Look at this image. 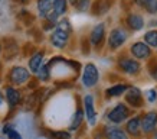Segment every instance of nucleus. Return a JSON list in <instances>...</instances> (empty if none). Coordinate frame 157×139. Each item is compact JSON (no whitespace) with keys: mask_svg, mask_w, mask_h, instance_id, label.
Segmentation results:
<instances>
[{"mask_svg":"<svg viewBox=\"0 0 157 139\" xmlns=\"http://www.w3.org/2000/svg\"><path fill=\"white\" fill-rule=\"evenodd\" d=\"M100 78L98 70L94 64H86L84 68V74H82V83L85 87H94Z\"/></svg>","mask_w":157,"mask_h":139,"instance_id":"obj_1","label":"nucleus"},{"mask_svg":"<svg viewBox=\"0 0 157 139\" xmlns=\"http://www.w3.org/2000/svg\"><path fill=\"white\" fill-rule=\"evenodd\" d=\"M125 41H127L125 31L121 28H117V29H114V31H111L109 38H108V45L113 49H115V48H118V47H121Z\"/></svg>","mask_w":157,"mask_h":139,"instance_id":"obj_2","label":"nucleus"},{"mask_svg":"<svg viewBox=\"0 0 157 139\" xmlns=\"http://www.w3.org/2000/svg\"><path fill=\"white\" fill-rule=\"evenodd\" d=\"M127 117H128V109L124 104L115 106L108 115V119L111 120V122H114V123H121V122H124Z\"/></svg>","mask_w":157,"mask_h":139,"instance_id":"obj_3","label":"nucleus"},{"mask_svg":"<svg viewBox=\"0 0 157 139\" xmlns=\"http://www.w3.org/2000/svg\"><path fill=\"white\" fill-rule=\"evenodd\" d=\"M68 39H69V34L62 31V29H55L51 35V42H52L53 47L56 48H65V45L68 43Z\"/></svg>","mask_w":157,"mask_h":139,"instance_id":"obj_4","label":"nucleus"},{"mask_svg":"<svg viewBox=\"0 0 157 139\" xmlns=\"http://www.w3.org/2000/svg\"><path fill=\"white\" fill-rule=\"evenodd\" d=\"M29 77H30L29 71L23 67H14L10 71V80L14 84H23L29 80Z\"/></svg>","mask_w":157,"mask_h":139,"instance_id":"obj_5","label":"nucleus"},{"mask_svg":"<svg viewBox=\"0 0 157 139\" xmlns=\"http://www.w3.org/2000/svg\"><path fill=\"white\" fill-rule=\"evenodd\" d=\"M131 54L138 59H144L151 55V51H150V47H147L144 42H136L131 47Z\"/></svg>","mask_w":157,"mask_h":139,"instance_id":"obj_6","label":"nucleus"},{"mask_svg":"<svg viewBox=\"0 0 157 139\" xmlns=\"http://www.w3.org/2000/svg\"><path fill=\"white\" fill-rule=\"evenodd\" d=\"M157 125V113L151 112L147 116H144V119L141 120V130L144 133H150L151 130H154Z\"/></svg>","mask_w":157,"mask_h":139,"instance_id":"obj_7","label":"nucleus"},{"mask_svg":"<svg viewBox=\"0 0 157 139\" xmlns=\"http://www.w3.org/2000/svg\"><path fill=\"white\" fill-rule=\"evenodd\" d=\"M84 104H85V115L88 122H90V125H95V109H94V99H92V96H90V94L85 96Z\"/></svg>","mask_w":157,"mask_h":139,"instance_id":"obj_8","label":"nucleus"},{"mask_svg":"<svg viewBox=\"0 0 157 139\" xmlns=\"http://www.w3.org/2000/svg\"><path fill=\"white\" fill-rule=\"evenodd\" d=\"M104 35H105V26L104 23H98L97 26H94V29L91 31V43L97 47L102 42L104 39Z\"/></svg>","mask_w":157,"mask_h":139,"instance_id":"obj_9","label":"nucleus"},{"mask_svg":"<svg viewBox=\"0 0 157 139\" xmlns=\"http://www.w3.org/2000/svg\"><path fill=\"white\" fill-rule=\"evenodd\" d=\"M120 67H121L123 71L128 72V74H136V72H138V70H140V64H138L137 61L131 59V58H123V59L120 61Z\"/></svg>","mask_w":157,"mask_h":139,"instance_id":"obj_10","label":"nucleus"},{"mask_svg":"<svg viewBox=\"0 0 157 139\" xmlns=\"http://www.w3.org/2000/svg\"><path fill=\"white\" fill-rule=\"evenodd\" d=\"M127 101L128 103H131L133 106H136V107H138V106H141V99H143V96H141V91L138 90V88H130L128 93H127Z\"/></svg>","mask_w":157,"mask_h":139,"instance_id":"obj_11","label":"nucleus"},{"mask_svg":"<svg viewBox=\"0 0 157 139\" xmlns=\"http://www.w3.org/2000/svg\"><path fill=\"white\" fill-rule=\"evenodd\" d=\"M127 23H128V26L133 29V31H138V29H141L144 26V20L140 14L131 13V14H128V18H127Z\"/></svg>","mask_w":157,"mask_h":139,"instance_id":"obj_12","label":"nucleus"},{"mask_svg":"<svg viewBox=\"0 0 157 139\" xmlns=\"http://www.w3.org/2000/svg\"><path fill=\"white\" fill-rule=\"evenodd\" d=\"M53 7V0H38V10L42 18H46Z\"/></svg>","mask_w":157,"mask_h":139,"instance_id":"obj_13","label":"nucleus"},{"mask_svg":"<svg viewBox=\"0 0 157 139\" xmlns=\"http://www.w3.org/2000/svg\"><path fill=\"white\" fill-rule=\"evenodd\" d=\"M42 61H43V52H36L33 57L30 58V61H29V68H30V71L36 72L39 68L42 67Z\"/></svg>","mask_w":157,"mask_h":139,"instance_id":"obj_14","label":"nucleus"},{"mask_svg":"<svg viewBox=\"0 0 157 139\" xmlns=\"http://www.w3.org/2000/svg\"><path fill=\"white\" fill-rule=\"evenodd\" d=\"M6 97H7V101L12 106H16L20 101V93L13 87H7L6 88Z\"/></svg>","mask_w":157,"mask_h":139,"instance_id":"obj_15","label":"nucleus"},{"mask_svg":"<svg viewBox=\"0 0 157 139\" xmlns=\"http://www.w3.org/2000/svg\"><path fill=\"white\" fill-rule=\"evenodd\" d=\"M140 129H141V122H140L138 117H134L127 123V132L134 135V136H137L140 133Z\"/></svg>","mask_w":157,"mask_h":139,"instance_id":"obj_16","label":"nucleus"},{"mask_svg":"<svg viewBox=\"0 0 157 139\" xmlns=\"http://www.w3.org/2000/svg\"><path fill=\"white\" fill-rule=\"evenodd\" d=\"M107 138L108 139H128L125 132L118 128H109L107 129Z\"/></svg>","mask_w":157,"mask_h":139,"instance_id":"obj_17","label":"nucleus"},{"mask_svg":"<svg viewBox=\"0 0 157 139\" xmlns=\"http://www.w3.org/2000/svg\"><path fill=\"white\" fill-rule=\"evenodd\" d=\"M53 12L58 14V16H61L67 12V0H53Z\"/></svg>","mask_w":157,"mask_h":139,"instance_id":"obj_18","label":"nucleus"},{"mask_svg":"<svg viewBox=\"0 0 157 139\" xmlns=\"http://www.w3.org/2000/svg\"><path fill=\"white\" fill-rule=\"evenodd\" d=\"M82 117H84V113L82 110H76V113L74 115V119L71 122V126H69V129L71 130H76L79 128V125L82 123Z\"/></svg>","mask_w":157,"mask_h":139,"instance_id":"obj_19","label":"nucleus"},{"mask_svg":"<svg viewBox=\"0 0 157 139\" xmlns=\"http://www.w3.org/2000/svg\"><path fill=\"white\" fill-rule=\"evenodd\" d=\"M124 91H127V86L118 84V86H114V87H111V88H108L107 93H108V96H120Z\"/></svg>","mask_w":157,"mask_h":139,"instance_id":"obj_20","label":"nucleus"},{"mask_svg":"<svg viewBox=\"0 0 157 139\" xmlns=\"http://www.w3.org/2000/svg\"><path fill=\"white\" fill-rule=\"evenodd\" d=\"M143 7H146L148 13H157V0H144Z\"/></svg>","mask_w":157,"mask_h":139,"instance_id":"obj_21","label":"nucleus"},{"mask_svg":"<svg viewBox=\"0 0 157 139\" xmlns=\"http://www.w3.org/2000/svg\"><path fill=\"white\" fill-rule=\"evenodd\" d=\"M146 42L150 45V47H157V32L156 31H150L146 35Z\"/></svg>","mask_w":157,"mask_h":139,"instance_id":"obj_22","label":"nucleus"},{"mask_svg":"<svg viewBox=\"0 0 157 139\" xmlns=\"http://www.w3.org/2000/svg\"><path fill=\"white\" fill-rule=\"evenodd\" d=\"M36 74H38V77L40 78V80H46L49 77V67L48 65H45V67H40L36 71Z\"/></svg>","mask_w":157,"mask_h":139,"instance_id":"obj_23","label":"nucleus"},{"mask_svg":"<svg viewBox=\"0 0 157 139\" xmlns=\"http://www.w3.org/2000/svg\"><path fill=\"white\" fill-rule=\"evenodd\" d=\"M58 29H62V31H65V32H71V25L68 22L67 19H62L61 22H58Z\"/></svg>","mask_w":157,"mask_h":139,"instance_id":"obj_24","label":"nucleus"},{"mask_svg":"<svg viewBox=\"0 0 157 139\" xmlns=\"http://www.w3.org/2000/svg\"><path fill=\"white\" fill-rule=\"evenodd\" d=\"M5 132L7 135H9V138L10 139H22L20 138V135L17 133V132H16V130H13V129H9V126H7V128H6L5 129Z\"/></svg>","mask_w":157,"mask_h":139,"instance_id":"obj_25","label":"nucleus"},{"mask_svg":"<svg viewBox=\"0 0 157 139\" xmlns=\"http://www.w3.org/2000/svg\"><path fill=\"white\" fill-rule=\"evenodd\" d=\"M75 6L81 10V12H84V10H86L88 9V6H90V0H81V2H78Z\"/></svg>","mask_w":157,"mask_h":139,"instance_id":"obj_26","label":"nucleus"},{"mask_svg":"<svg viewBox=\"0 0 157 139\" xmlns=\"http://www.w3.org/2000/svg\"><path fill=\"white\" fill-rule=\"evenodd\" d=\"M53 136L56 139H71V135L68 132H56V133H53Z\"/></svg>","mask_w":157,"mask_h":139,"instance_id":"obj_27","label":"nucleus"},{"mask_svg":"<svg viewBox=\"0 0 157 139\" xmlns=\"http://www.w3.org/2000/svg\"><path fill=\"white\" fill-rule=\"evenodd\" d=\"M147 99L150 101H154L157 99V93H156V90H148L147 91Z\"/></svg>","mask_w":157,"mask_h":139,"instance_id":"obj_28","label":"nucleus"},{"mask_svg":"<svg viewBox=\"0 0 157 139\" xmlns=\"http://www.w3.org/2000/svg\"><path fill=\"white\" fill-rule=\"evenodd\" d=\"M14 2H17V3H29L30 0H14Z\"/></svg>","mask_w":157,"mask_h":139,"instance_id":"obj_29","label":"nucleus"},{"mask_svg":"<svg viewBox=\"0 0 157 139\" xmlns=\"http://www.w3.org/2000/svg\"><path fill=\"white\" fill-rule=\"evenodd\" d=\"M69 2H71L72 5H76V3H78V2H81V0H69Z\"/></svg>","mask_w":157,"mask_h":139,"instance_id":"obj_30","label":"nucleus"},{"mask_svg":"<svg viewBox=\"0 0 157 139\" xmlns=\"http://www.w3.org/2000/svg\"><path fill=\"white\" fill-rule=\"evenodd\" d=\"M0 104H3V96H2V93H0Z\"/></svg>","mask_w":157,"mask_h":139,"instance_id":"obj_31","label":"nucleus"},{"mask_svg":"<svg viewBox=\"0 0 157 139\" xmlns=\"http://www.w3.org/2000/svg\"><path fill=\"white\" fill-rule=\"evenodd\" d=\"M154 139H157V132H156V138H154Z\"/></svg>","mask_w":157,"mask_h":139,"instance_id":"obj_32","label":"nucleus"}]
</instances>
